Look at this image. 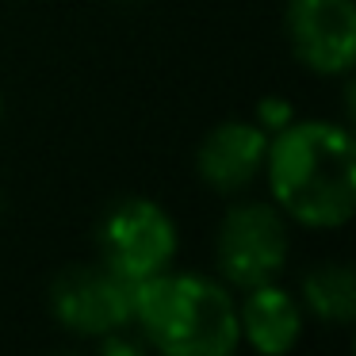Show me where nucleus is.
I'll return each instance as SVG.
<instances>
[{"mask_svg":"<svg viewBox=\"0 0 356 356\" xmlns=\"http://www.w3.org/2000/svg\"><path fill=\"white\" fill-rule=\"evenodd\" d=\"M134 325L165 356H226L241 341L230 287L200 272H157L134 284Z\"/></svg>","mask_w":356,"mask_h":356,"instance_id":"nucleus-2","label":"nucleus"},{"mask_svg":"<svg viewBox=\"0 0 356 356\" xmlns=\"http://www.w3.org/2000/svg\"><path fill=\"white\" fill-rule=\"evenodd\" d=\"M291 119H295V108L287 100H280V96H264V100L257 104V123H261L268 134L284 131Z\"/></svg>","mask_w":356,"mask_h":356,"instance_id":"nucleus-10","label":"nucleus"},{"mask_svg":"<svg viewBox=\"0 0 356 356\" xmlns=\"http://www.w3.org/2000/svg\"><path fill=\"white\" fill-rule=\"evenodd\" d=\"M268 138L261 123H245V119H226L218 123L207 138L200 142L195 154V169L200 180L211 184L215 192H241L253 184L264 169V154H268Z\"/></svg>","mask_w":356,"mask_h":356,"instance_id":"nucleus-7","label":"nucleus"},{"mask_svg":"<svg viewBox=\"0 0 356 356\" xmlns=\"http://www.w3.org/2000/svg\"><path fill=\"white\" fill-rule=\"evenodd\" d=\"M50 310L70 333L96 337L131 330L134 318V284L111 272L104 261L65 264L50 284Z\"/></svg>","mask_w":356,"mask_h":356,"instance_id":"nucleus-4","label":"nucleus"},{"mask_svg":"<svg viewBox=\"0 0 356 356\" xmlns=\"http://www.w3.org/2000/svg\"><path fill=\"white\" fill-rule=\"evenodd\" d=\"M284 31L291 54L322 77H345L356 62L353 0H287Z\"/></svg>","mask_w":356,"mask_h":356,"instance_id":"nucleus-6","label":"nucleus"},{"mask_svg":"<svg viewBox=\"0 0 356 356\" xmlns=\"http://www.w3.org/2000/svg\"><path fill=\"white\" fill-rule=\"evenodd\" d=\"M302 302L314 318L333 325L353 322L356 314V276L348 264H318L302 276Z\"/></svg>","mask_w":356,"mask_h":356,"instance_id":"nucleus-9","label":"nucleus"},{"mask_svg":"<svg viewBox=\"0 0 356 356\" xmlns=\"http://www.w3.org/2000/svg\"><path fill=\"white\" fill-rule=\"evenodd\" d=\"M0 111H4V100H0Z\"/></svg>","mask_w":356,"mask_h":356,"instance_id":"nucleus-11","label":"nucleus"},{"mask_svg":"<svg viewBox=\"0 0 356 356\" xmlns=\"http://www.w3.org/2000/svg\"><path fill=\"white\" fill-rule=\"evenodd\" d=\"M218 268L234 287L272 284L287 264V222L272 203H238L218 226Z\"/></svg>","mask_w":356,"mask_h":356,"instance_id":"nucleus-5","label":"nucleus"},{"mask_svg":"<svg viewBox=\"0 0 356 356\" xmlns=\"http://www.w3.org/2000/svg\"><path fill=\"white\" fill-rule=\"evenodd\" d=\"M264 177L287 218L314 230L345 226L356 211L353 134L330 119H291L268 138Z\"/></svg>","mask_w":356,"mask_h":356,"instance_id":"nucleus-1","label":"nucleus"},{"mask_svg":"<svg viewBox=\"0 0 356 356\" xmlns=\"http://www.w3.org/2000/svg\"><path fill=\"white\" fill-rule=\"evenodd\" d=\"M238 322L241 337L264 356H280L299 341L302 333V310L291 291L272 284L245 287V299L238 302Z\"/></svg>","mask_w":356,"mask_h":356,"instance_id":"nucleus-8","label":"nucleus"},{"mask_svg":"<svg viewBox=\"0 0 356 356\" xmlns=\"http://www.w3.org/2000/svg\"><path fill=\"white\" fill-rule=\"evenodd\" d=\"M96 245H100V261L111 272H119L131 284H142L169 268L180 238L177 222L161 203L131 195L104 211L96 226Z\"/></svg>","mask_w":356,"mask_h":356,"instance_id":"nucleus-3","label":"nucleus"}]
</instances>
